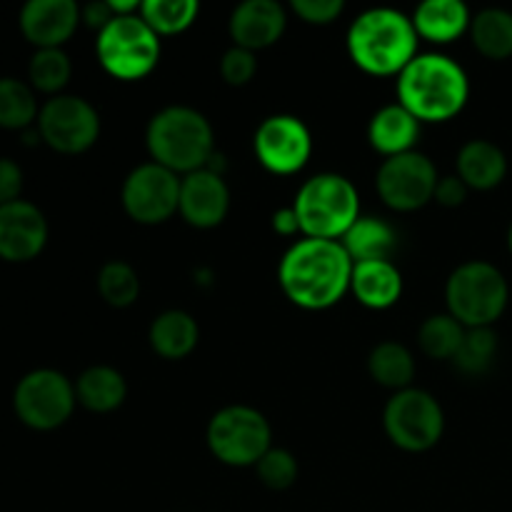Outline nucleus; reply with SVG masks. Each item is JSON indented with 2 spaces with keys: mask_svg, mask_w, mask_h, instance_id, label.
<instances>
[{
  "mask_svg": "<svg viewBox=\"0 0 512 512\" xmlns=\"http://www.w3.org/2000/svg\"><path fill=\"white\" fill-rule=\"evenodd\" d=\"M353 258L340 240L300 238L278 263L285 298L303 310H328L350 293Z\"/></svg>",
  "mask_w": 512,
  "mask_h": 512,
  "instance_id": "f257e3e1",
  "label": "nucleus"
},
{
  "mask_svg": "<svg viewBox=\"0 0 512 512\" xmlns=\"http://www.w3.org/2000/svg\"><path fill=\"white\" fill-rule=\"evenodd\" d=\"M470 80L463 65L443 53H418L398 75V103L420 123H445L463 113Z\"/></svg>",
  "mask_w": 512,
  "mask_h": 512,
  "instance_id": "f03ea898",
  "label": "nucleus"
},
{
  "mask_svg": "<svg viewBox=\"0 0 512 512\" xmlns=\"http://www.w3.org/2000/svg\"><path fill=\"white\" fill-rule=\"evenodd\" d=\"M348 55L363 73L400 75L418 55L413 18L395 8H370L350 23L345 35Z\"/></svg>",
  "mask_w": 512,
  "mask_h": 512,
  "instance_id": "7ed1b4c3",
  "label": "nucleus"
},
{
  "mask_svg": "<svg viewBox=\"0 0 512 512\" xmlns=\"http://www.w3.org/2000/svg\"><path fill=\"white\" fill-rule=\"evenodd\" d=\"M145 145L153 163L188 175L205 168L215 153V133L210 120L188 105H168L150 118Z\"/></svg>",
  "mask_w": 512,
  "mask_h": 512,
  "instance_id": "20e7f679",
  "label": "nucleus"
},
{
  "mask_svg": "<svg viewBox=\"0 0 512 512\" xmlns=\"http://www.w3.org/2000/svg\"><path fill=\"white\" fill-rule=\"evenodd\" d=\"M293 210L303 238L343 240L360 218V195L345 175L318 173L300 185Z\"/></svg>",
  "mask_w": 512,
  "mask_h": 512,
  "instance_id": "39448f33",
  "label": "nucleus"
},
{
  "mask_svg": "<svg viewBox=\"0 0 512 512\" xmlns=\"http://www.w3.org/2000/svg\"><path fill=\"white\" fill-rule=\"evenodd\" d=\"M508 300V280L488 260H468L458 265L445 283L448 313L465 330L493 328L508 308Z\"/></svg>",
  "mask_w": 512,
  "mask_h": 512,
  "instance_id": "423d86ee",
  "label": "nucleus"
},
{
  "mask_svg": "<svg viewBox=\"0 0 512 512\" xmlns=\"http://www.w3.org/2000/svg\"><path fill=\"white\" fill-rule=\"evenodd\" d=\"M160 35L135 15H115L98 33L95 55L105 73L123 83L143 80L158 68L160 60Z\"/></svg>",
  "mask_w": 512,
  "mask_h": 512,
  "instance_id": "0eeeda50",
  "label": "nucleus"
},
{
  "mask_svg": "<svg viewBox=\"0 0 512 512\" xmlns=\"http://www.w3.org/2000/svg\"><path fill=\"white\" fill-rule=\"evenodd\" d=\"M205 443L215 460L230 468H255L273 448V430L265 415L250 405H228L210 418Z\"/></svg>",
  "mask_w": 512,
  "mask_h": 512,
  "instance_id": "6e6552de",
  "label": "nucleus"
},
{
  "mask_svg": "<svg viewBox=\"0 0 512 512\" xmlns=\"http://www.w3.org/2000/svg\"><path fill=\"white\" fill-rule=\"evenodd\" d=\"M383 428L395 448L405 453H425L443 438L445 413L428 390L408 388L388 400L383 410Z\"/></svg>",
  "mask_w": 512,
  "mask_h": 512,
  "instance_id": "1a4fd4ad",
  "label": "nucleus"
},
{
  "mask_svg": "<svg viewBox=\"0 0 512 512\" xmlns=\"http://www.w3.org/2000/svg\"><path fill=\"white\" fill-rule=\"evenodd\" d=\"M75 403V383L50 368L25 375L13 395L15 415L33 430H55L65 425L73 415Z\"/></svg>",
  "mask_w": 512,
  "mask_h": 512,
  "instance_id": "9d476101",
  "label": "nucleus"
},
{
  "mask_svg": "<svg viewBox=\"0 0 512 512\" xmlns=\"http://www.w3.org/2000/svg\"><path fill=\"white\" fill-rule=\"evenodd\" d=\"M440 175L425 153H410L385 158L375 173V190L390 210L413 213L433 200Z\"/></svg>",
  "mask_w": 512,
  "mask_h": 512,
  "instance_id": "9b49d317",
  "label": "nucleus"
},
{
  "mask_svg": "<svg viewBox=\"0 0 512 512\" xmlns=\"http://www.w3.org/2000/svg\"><path fill=\"white\" fill-rule=\"evenodd\" d=\"M40 138L63 155H78L93 148L100 138V115L78 95H55L38 113Z\"/></svg>",
  "mask_w": 512,
  "mask_h": 512,
  "instance_id": "f8f14e48",
  "label": "nucleus"
},
{
  "mask_svg": "<svg viewBox=\"0 0 512 512\" xmlns=\"http://www.w3.org/2000/svg\"><path fill=\"white\" fill-rule=\"evenodd\" d=\"M120 203L130 220L160 225L178 213L180 175L158 163H143L128 173L120 188Z\"/></svg>",
  "mask_w": 512,
  "mask_h": 512,
  "instance_id": "ddd939ff",
  "label": "nucleus"
},
{
  "mask_svg": "<svg viewBox=\"0 0 512 512\" xmlns=\"http://www.w3.org/2000/svg\"><path fill=\"white\" fill-rule=\"evenodd\" d=\"M253 150L268 173L293 175L300 173L313 155V133L298 115H270L255 130Z\"/></svg>",
  "mask_w": 512,
  "mask_h": 512,
  "instance_id": "4468645a",
  "label": "nucleus"
},
{
  "mask_svg": "<svg viewBox=\"0 0 512 512\" xmlns=\"http://www.w3.org/2000/svg\"><path fill=\"white\" fill-rule=\"evenodd\" d=\"M230 210V188L220 173L200 168L180 178L178 213L190 228H218Z\"/></svg>",
  "mask_w": 512,
  "mask_h": 512,
  "instance_id": "2eb2a0df",
  "label": "nucleus"
},
{
  "mask_svg": "<svg viewBox=\"0 0 512 512\" xmlns=\"http://www.w3.org/2000/svg\"><path fill=\"white\" fill-rule=\"evenodd\" d=\"M48 243V220L28 200L0 205V258L8 263H28L38 258Z\"/></svg>",
  "mask_w": 512,
  "mask_h": 512,
  "instance_id": "dca6fc26",
  "label": "nucleus"
},
{
  "mask_svg": "<svg viewBox=\"0 0 512 512\" xmlns=\"http://www.w3.org/2000/svg\"><path fill=\"white\" fill-rule=\"evenodd\" d=\"M285 25L288 15L278 0H245L230 13L228 33L233 45L258 53L283 38Z\"/></svg>",
  "mask_w": 512,
  "mask_h": 512,
  "instance_id": "f3484780",
  "label": "nucleus"
},
{
  "mask_svg": "<svg viewBox=\"0 0 512 512\" xmlns=\"http://www.w3.org/2000/svg\"><path fill=\"white\" fill-rule=\"evenodd\" d=\"M80 25L75 0H30L20 10V30L35 48H63Z\"/></svg>",
  "mask_w": 512,
  "mask_h": 512,
  "instance_id": "a211bd4d",
  "label": "nucleus"
},
{
  "mask_svg": "<svg viewBox=\"0 0 512 512\" xmlns=\"http://www.w3.org/2000/svg\"><path fill=\"white\" fill-rule=\"evenodd\" d=\"M420 120L400 103L383 105L368 123V143L383 158H395L415 150L420 138Z\"/></svg>",
  "mask_w": 512,
  "mask_h": 512,
  "instance_id": "6ab92c4d",
  "label": "nucleus"
},
{
  "mask_svg": "<svg viewBox=\"0 0 512 512\" xmlns=\"http://www.w3.org/2000/svg\"><path fill=\"white\" fill-rule=\"evenodd\" d=\"M350 293L365 308L388 310L403 295V273H400L393 260L355 263L353 278H350Z\"/></svg>",
  "mask_w": 512,
  "mask_h": 512,
  "instance_id": "aec40b11",
  "label": "nucleus"
},
{
  "mask_svg": "<svg viewBox=\"0 0 512 512\" xmlns=\"http://www.w3.org/2000/svg\"><path fill=\"white\" fill-rule=\"evenodd\" d=\"M470 20L473 15L463 0H425L413 13L418 38L435 45H448L468 33Z\"/></svg>",
  "mask_w": 512,
  "mask_h": 512,
  "instance_id": "412c9836",
  "label": "nucleus"
},
{
  "mask_svg": "<svg viewBox=\"0 0 512 512\" xmlns=\"http://www.w3.org/2000/svg\"><path fill=\"white\" fill-rule=\"evenodd\" d=\"M458 175L470 190H493L508 175V158H505L503 148L495 145L493 140L475 138L468 140L463 148L458 150Z\"/></svg>",
  "mask_w": 512,
  "mask_h": 512,
  "instance_id": "4be33fe9",
  "label": "nucleus"
},
{
  "mask_svg": "<svg viewBox=\"0 0 512 512\" xmlns=\"http://www.w3.org/2000/svg\"><path fill=\"white\" fill-rule=\"evenodd\" d=\"M150 348L165 360H183L198 348L200 328L185 310H165L150 323Z\"/></svg>",
  "mask_w": 512,
  "mask_h": 512,
  "instance_id": "5701e85b",
  "label": "nucleus"
},
{
  "mask_svg": "<svg viewBox=\"0 0 512 512\" xmlns=\"http://www.w3.org/2000/svg\"><path fill=\"white\" fill-rule=\"evenodd\" d=\"M75 398L90 413H113L128 398V383L110 365H93L75 380Z\"/></svg>",
  "mask_w": 512,
  "mask_h": 512,
  "instance_id": "b1692460",
  "label": "nucleus"
},
{
  "mask_svg": "<svg viewBox=\"0 0 512 512\" xmlns=\"http://www.w3.org/2000/svg\"><path fill=\"white\" fill-rule=\"evenodd\" d=\"M343 248L353 258V263H370V260H390L398 248V233L383 218L360 215L353 228L343 235Z\"/></svg>",
  "mask_w": 512,
  "mask_h": 512,
  "instance_id": "393cba45",
  "label": "nucleus"
},
{
  "mask_svg": "<svg viewBox=\"0 0 512 512\" xmlns=\"http://www.w3.org/2000/svg\"><path fill=\"white\" fill-rule=\"evenodd\" d=\"M368 373L378 385L400 393V390L413 388L415 358L403 343L385 340V343H378L370 350Z\"/></svg>",
  "mask_w": 512,
  "mask_h": 512,
  "instance_id": "a878e982",
  "label": "nucleus"
},
{
  "mask_svg": "<svg viewBox=\"0 0 512 512\" xmlns=\"http://www.w3.org/2000/svg\"><path fill=\"white\" fill-rule=\"evenodd\" d=\"M470 40L488 60L512 58V13L503 8H485L470 20Z\"/></svg>",
  "mask_w": 512,
  "mask_h": 512,
  "instance_id": "bb28decb",
  "label": "nucleus"
},
{
  "mask_svg": "<svg viewBox=\"0 0 512 512\" xmlns=\"http://www.w3.org/2000/svg\"><path fill=\"white\" fill-rule=\"evenodd\" d=\"M38 100L23 80L0 78V128L28 130L38 123Z\"/></svg>",
  "mask_w": 512,
  "mask_h": 512,
  "instance_id": "cd10ccee",
  "label": "nucleus"
},
{
  "mask_svg": "<svg viewBox=\"0 0 512 512\" xmlns=\"http://www.w3.org/2000/svg\"><path fill=\"white\" fill-rule=\"evenodd\" d=\"M198 0H145L140 3V18L158 35L185 33L198 20Z\"/></svg>",
  "mask_w": 512,
  "mask_h": 512,
  "instance_id": "c85d7f7f",
  "label": "nucleus"
},
{
  "mask_svg": "<svg viewBox=\"0 0 512 512\" xmlns=\"http://www.w3.org/2000/svg\"><path fill=\"white\" fill-rule=\"evenodd\" d=\"M463 338L465 328L450 313L430 315L418 330L420 350L433 360H453Z\"/></svg>",
  "mask_w": 512,
  "mask_h": 512,
  "instance_id": "c756f323",
  "label": "nucleus"
},
{
  "mask_svg": "<svg viewBox=\"0 0 512 512\" xmlns=\"http://www.w3.org/2000/svg\"><path fill=\"white\" fill-rule=\"evenodd\" d=\"M98 293L110 308H130L140 295V278L125 260H110L98 273Z\"/></svg>",
  "mask_w": 512,
  "mask_h": 512,
  "instance_id": "7c9ffc66",
  "label": "nucleus"
},
{
  "mask_svg": "<svg viewBox=\"0 0 512 512\" xmlns=\"http://www.w3.org/2000/svg\"><path fill=\"white\" fill-rule=\"evenodd\" d=\"M70 75H73V65L63 48H40L30 58L28 78L30 85L40 93H60L68 85Z\"/></svg>",
  "mask_w": 512,
  "mask_h": 512,
  "instance_id": "2f4dec72",
  "label": "nucleus"
},
{
  "mask_svg": "<svg viewBox=\"0 0 512 512\" xmlns=\"http://www.w3.org/2000/svg\"><path fill=\"white\" fill-rule=\"evenodd\" d=\"M498 353V335L493 328H470L455 353L453 363L465 375H483Z\"/></svg>",
  "mask_w": 512,
  "mask_h": 512,
  "instance_id": "473e14b6",
  "label": "nucleus"
},
{
  "mask_svg": "<svg viewBox=\"0 0 512 512\" xmlns=\"http://www.w3.org/2000/svg\"><path fill=\"white\" fill-rule=\"evenodd\" d=\"M298 458L285 448H270L255 465V475L268 490H288L298 480Z\"/></svg>",
  "mask_w": 512,
  "mask_h": 512,
  "instance_id": "72a5a7b5",
  "label": "nucleus"
},
{
  "mask_svg": "<svg viewBox=\"0 0 512 512\" xmlns=\"http://www.w3.org/2000/svg\"><path fill=\"white\" fill-rule=\"evenodd\" d=\"M255 70H258V60H255L253 50L233 45V48L225 50L223 58H220V75H223L225 83L235 85V88L248 85L250 80L255 78Z\"/></svg>",
  "mask_w": 512,
  "mask_h": 512,
  "instance_id": "f704fd0d",
  "label": "nucleus"
},
{
  "mask_svg": "<svg viewBox=\"0 0 512 512\" xmlns=\"http://www.w3.org/2000/svg\"><path fill=\"white\" fill-rule=\"evenodd\" d=\"M293 10L308 25H330L343 15V0H293Z\"/></svg>",
  "mask_w": 512,
  "mask_h": 512,
  "instance_id": "c9c22d12",
  "label": "nucleus"
},
{
  "mask_svg": "<svg viewBox=\"0 0 512 512\" xmlns=\"http://www.w3.org/2000/svg\"><path fill=\"white\" fill-rule=\"evenodd\" d=\"M23 190V170L10 158H0V205L20 200Z\"/></svg>",
  "mask_w": 512,
  "mask_h": 512,
  "instance_id": "e433bc0d",
  "label": "nucleus"
},
{
  "mask_svg": "<svg viewBox=\"0 0 512 512\" xmlns=\"http://www.w3.org/2000/svg\"><path fill=\"white\" fill-rule=\"evenodd\" d=\"M468 193L470 188L458 175H445L435 185L433 200H438V205H443V208H458V205H463L468 200Z\"/></svg>",
  "mask_w": 512,
  "mask_h": 512,
  "instance_id": "4c0bfd02",
  "label": "nucleus"
},
{
  "mask_svg": "<svg viewBox=\"0 0 512 512\" xmlns=\"http://www.w3.org/2000/svg\"><path fill=\"white\" fill-rule=\"evenodd\" d=\"M115 18L113 8H110L108 0H95V3H88L85 8H80V23H85L93 30H103L110 20Z\"/></svg>",
  "mask_w": 512,
  "mask_h": 512,
  "instance_id": "58836bf2",
  "label": "nucleus"
},
{
  "mask_svg": "<svg viewBox=\"0 0 512 512\" xmlns=\"http://www.w3.org/2000/svg\"><path fill=\"white\" fill-rule=\"evenodd\" d=\"M273 230L278 235H285V238L300 233V223H298V215H295L293 205H290V208L275 210V213H273Z\"/></svg>",
  "mask_w": 512,
  "mask_h": 512,
  "instance_id": "ea45409f",
  "label": "nucleus"
},
{
  "mask_svg": "<svg viewBox=\"0 0 512 512\" xmlns=\"http://www.w3.org/2000/svg\"><path fill=\"white\" fill-rule=\"evenodd\" d=\"M508 248H510V255H512V225H510V230H508Z\"/></svg>",
  "mask_w": 512,
  "mask_h": 512,
  "instance_id": "a19ab883",
  "label": "nucleus"
}]
</instances>
